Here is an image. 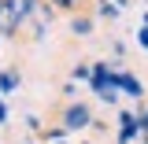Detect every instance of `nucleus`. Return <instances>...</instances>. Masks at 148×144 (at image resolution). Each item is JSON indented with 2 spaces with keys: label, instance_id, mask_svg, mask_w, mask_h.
I'll return each instance as SVG.
<instances>
[{
  "label": "nucleus",
  "instance_id": "nucleus-1",
  "mask_svg": "<svg viewBox=\"0 0 148 144\" xmlns=\"http://www.w3.org/2000/svg\"><path fill=\"white\" fill-rule=\"evenodd\" d=\"M115 74H119V70H111L108 63H100V67L92 70V78H89L92 92H96L104 104H115V100H119V78H115Z\"/></svg>",
  "mask_w": 148,
  "mask_h": 144
},
{
  "label": "nucleus",
  "instance_id": "nucleus-2",
  "mask_svg": "<svg viewBox=\"0 0 148 144\" xmlns=\"http://www.w3.org/2000/svg\"><path fill=\"white\" fill-rule=\"evenodd\" d=\"M89 122H92V111L85 104H71V107L63 111V129L67 133H78V129H85Z\"/></svg>",
  "mask_w": 148,
  "mask_h": 144
},
{
  "label": "nucleus",
  "instance_id": "nucleus-3",
  "mask_svg": "<svg viewBox=\"0 0 148 144\" xmlns=\"http://www.w3.org/2000/svg\"><path fill=\"white\" fill-rule=\"evenodd\" d=\"M137 133H141V122H137V115L122 111V118H119V141H122V144H130Z\"/></svg>",
  "mask_w": 148,
  "mask_h": 144
},
{
  "label": "nucleus",
  "instance_id": "nucleus-4",
  "mask_svg": "<svg viewBox=\"0 0 148 144\" xmlns=\"http://www.w3.org/2000/svg\"><path fill=\"white\" fill-rule=\"evenodd\" d=\"M115 78H119V92H126V96H133V100H137V96H141V81H137V78H133V74H126V70H119L115 74Z\"/></svg>",
  "mask_w": 148,
  "mask_h": 144
},
{
  "label": "nucleus",
  "instance_id": "nucleus-5",
  "mask_svg": "<svg viewBox=\"0 0 148 144\" xmlns=\"http://www.w3.org/2000/svg\"><path fill=\"white\" fill-rule=\"evenodd\" d=\"M15 85H18V78H15V74H0V92H11Z\"/></svg>",
  "mask_w": 148,
  "mask_h": 144
},
{
  "label": "nucleus",
  "instance_id": "nucleus-6",
  "mask_svg": "<svg viewBox=\"0 0 148 144\" xmlns=\"http://www.w3.org/2000/svg\"><path fill=\"white\" fill-rule=\"evenodd\" d=\"M71 30H74V33H89V30H92V22H89V18H74V22H71Z\"/></svg>",
  "mask_w": 148,
  "mask_h": 144
},
{
  "label": "nucleus",
  "instance_id": "nucleus-7",
  "mask_svg": "<svg viewBox=\"0 0 148 144\" xmlns=\"http://www.w3.org/2000/svg\"><path fill=\"white\" fill-rule=\"evenodd\" d=\"M137 44L148 52V26H141V30H137Z\"/></svg>",
  "mask_w": 148,
  "mask_h": 144
},
{
  "label": "nucleus",
  "instance_id": "nucleus-8",
  "mask_svg": "<svg viewBox=\"0 0 148 144\" xmlns=\"http://www.w3.org/2000/svg\"><path fill=\"white\" fill-rule=\"evenodd\" d=\"M137 122H141V129H145V133H148V107L141 111V115H137Z\"/></svg>",
  "mask_w": 148,
  "mask_h": 144
},
{
  "label": "nucleus",
  "instance_id": "nucleus-9",
  "mask_svg": "<svg viewBox=\"0 0 148 144\" xmlns=\"http://www.w3.org/2000/svg\"><path fill=\"white\" fill-rule=\"evenodd\" d=\"M8 122V104H4V96H0V126Z\"/></svg>",
  "mask_w": 148,
  "mask_h": 144
},
{
  "label": "nucleus",
  "instance_id": "nucleus-10",
  "mask_svg": "<svg viewBox=\"0 0 148 144\" xmlns=\"http://www.w3.org/2000/svg\"><path fill=\"white\" fill-rule=\"evenodd\" d=\"M52 4H59V8H74L78 0H52Z\"/></svg>",
  "mask_w": 148,
  "mask_h": 144
},
{
  "label": "nucleus",
  "instance_id": "nucleus-11",
  "mask_svg": "<svg viewBox=\"0 0 148 144\" xmlns=\"http://www.w3.org/2000/svg\"><path fill=\"white\" fill-rule=\"evenodd\" d=\"M0 18H4V0H0Z\"/></svg>",
  "mask_w": 148,
  "mask_h": 144
},
{
  "label": "nucleus",
  "instance_id": "nucleus-12",
  "mask_svg": "<svg viewBox=\"0 0 148 144\" xmlns=\"http://www.w3.org/2000/svg\"><path fill=\"white\" fill-rule=\"evenodd\" d=\"M52 144H67V141H52Z\"/></svg>",
  "mask_w": 148,
  "mask_h": 144
}]
</instances>
